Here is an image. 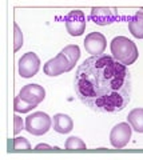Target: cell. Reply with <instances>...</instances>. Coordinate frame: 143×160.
Here are the masks:
<instances>
[{
    "label": "cell",
    "mask_w": 143,
    "mask_h": 160,
    "mask_svg": "<svg viewBox=\"0 0 143 160\" xmlns=\"http://www.w3.org/2000/svg\"><path fill=\"white\" fill-rule=\"evenodd\" d=\"M74 89L92 111L120 112L131 102V75L125 64L110 55H92L78 67Z\"/></svg>",
    "instance_id": "obj_1"
},
{
    "label": "cell",
    "mask_w": 143,
    "mask_h": 160,
    "mask_svg": "<svg viewBox=\"0 0 143 160\" xmlns=\"http://www.w3.org/2000/svg\"><path fill=\"white\" fill-rule=\"evenodd\" d=\"M110 49L116 62L125 64L126 67L134 64L138 58H139V51H138L136 44L131 39L126 36H116L111 40Z\"/></svg>",
    "instance_id": "obj_2"
},
{
    "label": "cell",
    "mask_w": 143,
    "mask_h": 160,
    "mask_svg": "<svg viewBox=\"0 0 143 160\" xmlns=\"http://www.w3.org/2000/svg\"><path fill=\"white\" fill-rule=\"evenodd\" d=\"M52 127V119L46 112H33L26 118V131L33 136H42Z\"/></svg>",
    "instance_id": "obj_3"
},
{
    "label": "cell",
    "mask_w": 143,
    "mask_h": 160,
    "mask_svg": "<svg viewBox=\"0 0 143 160\" xmlns=\"http://www.w3.org/2000/svg\"><path fill=\"white\" fill-rule=\"evenodd\" d=\"M131 132H132V127L130 126L129 122L127 123H125V122L118 123L110 132L111 146L114 148H118V149L125 148L131 139Z\"/></svg>",
    "instance_id": "obj_4"
},
{
    "label": "cell",
    "mask_w": 143,
    "mask_h": 160,
    "mask_svg": "<svg viewBox=\"0 0 143 160\" xmlns=\"http://www.w3.org/2000/svg\"><path fill=\"white\" fill-rule=\"evenodd\" d=\"M66 29L71 36H80L86 31V15L80 9H72L66 16Z\"/></svg>",
    "instance_id": "obj_5"
},
{
    "label": "cell",
    "mask_w": 143,
    "mask_h": 160,
    "mask_svg": "<svg viewBox=\"0 0 143 160\" xmlns=\"http://www.w3.org/2000/svg\"><path fill=\"white\" fill-rule=\"evenodd\" d=\"M43 71L47 76L55 78L59 75L71 71V66H70V60L66 56L64 53L60 51V53H58L55 58L48 60V62L43 66Z\"/></svg>",
    "instance_id": "obj_6"
},
{
    "label": "cell",
    "mask_w": 143,
    "mask_h": 160,
    "mask_svg": "<svg viewBox=\"0 0 143 160\" xmlns=\"http://www.w3.org/2000/svg\"><path fill=\"white\" fill-rule=\"evenodd\" d=\"M40 68V59L35 52H27L19 60V75L24 79L33 78Z\"/></svg>",
    "instance_id": "obj_7"
},
{
    "label": "cell",
    "mask_w": 143,
    "mask_h": 160,
    "mask_svg": "<svg viewBox=\"0 0 143 160\" xmlns=\"http://www.w3.org/2000/svg\"><path fill=\"white\" fill-rule=\"evenodd\" d=\"M18 96L28 104L38 106L46 99V89L42 86H39V84H26L20 89Z\"/></svg>",
    "instance_id": "obj_8"
},
{
    "label": "cell",
    "mask_w": 143,
    "mask_h": 160,
    "mask_svg": "<svg viewBox=\"0 0 143 160\" xmlns=\"http://www.w3.org/2000/svg\"><path fill=\"white\" fill-rule=\"evenodd\" d=\"M107 47V40L100 32H91L84 39V48L91 55H100Z\"/></svg>",
    "instance_id": "obj_9"
},
{
    "label": "cell",
    "mask_w": 143,
    "mask_h": 160,
    "mask_svg": "<svg viewBox=\"0 0 143 160\" xmlns=\"http://www.w3.org/2000/svg\"><path fill=\"white\" fill-rule=\"evenodd\" d=\"M52 126L54 131L58 133H70L74 128V122L72 119L66 113H56L52 118Z\"/></svg>",
    "instance_id": "obj_10"
},
{
    "label": "cell",
    "mask_w": 143,
    "mask_h": 160,
    "mask_svg": "<svg viewBox=\"0 0 143 160\" xmlns=\"http://www.w3.org/2000/svg\"><path fill=\"white\" fill-rule=\"evenodd\" d=\"M91 19L98 26H107V24H111L114 22L115 15L110 8H105V7L96 8L95 7L91 9Z\"/></svg>",
    "instance_id": "obj_11"
},
{
    "label": "cell",
    "mask_w": 143,
    "mask_h": 160,
    "mask_svg": "<svg viewBox=\"0 0 143 160\" xmlns=\"http://www.w3.org/2000/svg\"><path fill=\"white\" fill-rule=\"evenodd\" d=\"M129 29L136 39H143V9L136 11L134 18L129 20Z\"/></svg>",
    "instance_id": "obj_12"
},
{
    "label": "cell",
    "mask_w": 143,
    "mask_h": 160,
    "mask_svg": "<svg viewBox=\"0 0 143 160\" xmlns=\"http://www.w3.org/2000/svg\"><path fill=\"white\" fill-rule=\"evenodd\" d=\"M127 122L130 123L135 132L143 133V108H134L129 112Z\"/></svg>",
    "instance_id": "obj_13"
},
{
    "label": "cell",
    "mask_w": 143,
    "mask_h": 160,
    "mask_svg": "<svg viewBox=\"0 0 143 160\" xmlns=\"http://www.w3.org/2000/svg\"><path fill=\"white\" fill-rule=\"evenodd\" d=\"M62 52L68 58V60H70V66H71V69H72L74 67H75V64L79 60V58H80V48H79L76 44H70V46L63 48Z\"/></svg>",
    "instance_id": "obj_14"
},
{
    "label": "cell",
    "mask_w": 143,
    "mask_h": 160,
    "mask_svg": "<svg viewBox=\"0 0 143 160\" xmlns=\"http://www.w3.org/2000/svg\"><path fill=\"white\" fill-rule=\"evenodd\" d=\"M66 149H86V143L78 136H70L64 143Z\"/></svg>",
    "instance_id": "obj_15"
},
{
    "label": "cell",
    "mask_w": 143,
    "mask_h": 160,
    "mask_svg": "<svg viewBox=\"0 0 143 160\" xmlns=\"http://www.w3.org/2000/svg\"><path fill=\"white\" fill-rule=\"evenodd\" d=\"M36 106H32V104H28L26 103L24 100H22L19 96L15 98V102H13V108L15 111L19 112V113H27L29 111H32L33 108H35Z\"/></svg>",
    "instance_id": "obj_16"
},
{
    "label": "cell",
    "mask_w": 143,
    "mask_h": 160,
    "mask_svg": "<svg viewBox=\"0 0 143 160\" xmlns=\"http://www.w3.org/2000/svg\"><path fill=\"white\" fill-rule=\"evenodd\" d=\"M13 43H15L13 49H15V52H18L23 47V33H22L20 27L16 23L13 24Z\"/></svg>",
    "instance_id": "obj_17"
},
{
    "label": "cell",
    "mask_w": 143,
    "mask_h": 160,
    "mask_svg": "<svg viewBox=\"0 0 143 160\" xmlns=\"http://www.w3.org/2000/svg\"><path fill=\"white\" fill-rule=\"evenodd\" d=\"M13 148L15 149H31V144H29V142L26 139V138H23V136H16L13 140Z\"/></svg>",
    "instance_id": "obj_18"
},
{
    "label": "cell",
    "mask_w": 143,
    "mask_h": 160,
    "mask_svg": "<svg viewBox=\"0 0 143 160\" xmlns=\"http://www.w3.org/2000/svg\"><path fill=\"white\" fill-rule=\"evenodd\" d=\"M23 129H26V123L23 122V119L19 116V115H15L13 116V132H15V135L20 133Z\"/></svg>",
    "instance_id": "obj_19"
},
{
    "label": "cell",
    "mask_w": 143,
    "mask_h": 160,
    "mask_svg": "<svg viewBox=\"0 0 143 160\" xmlns=\"http://www.w3.org/2000/svg\"><path fill=\"white\" fill-rule=\"evenodd\" d=\"M35 149H36V151H40V149H52V147H51V146H48V144H43V143H40V144H38V146L35 147Z\"/></svg>",
    "instance_id": "obj_20"
}]
</instances>
